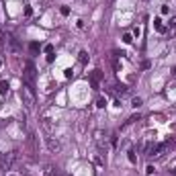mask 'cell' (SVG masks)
I'll list each match as a JSON object with an SVG mask.
<instances>
[{"label": "cell", "mask_w": 176, "mask_h": 176, "mask_svg": "<svg viewBox=\"0 0 176 176\" xmlns=\"http://www.w3.org/2000/svg\"><path fill=\"white\" fill-rule=\"evenodd\" d=\"M154 170H156V168H154V166H152V164H150V166H147V168H145V174H147V176H152V174H154Z\"/></svg>", "instance_id": "18"}, {"label": "cell", "mask_w": 176, "mask_h": 176, "mask_svg": "<svg viewBox=\"0 0 176 176\" xmlns=\"http://www.w3.org/2000/svg\"><path fill=\"white\" fill-rule=\"evenodd\" d=\"M96 107H98V109H104V107H107V100H104V98H98V100H96Z\"/></svg>", "instance_id": "11"}, {"label": "cell", "mask_w": 176, "mask_h": 176, "mask_svg": "<svg viewBox=\"0 0 176 176\" xmlns=\"http://www.w3.org/2000/svg\"><path fill=\"white\" fill-rule=\"evenodd\" d=\"M21 96H23V102L27 104V107H33L35 104V94H33V86H25L21 88Z\"/></svg>", "instance_id": "2"}, {"label": "cell", "mask_w": 176, "mask_h": 176, "mask_svg": "<svg viewBox=\"0 0 176 176\" xmlns=\"http://www.w3.org/2000/svg\"><path fill=\"white\" fill-rule=\"evenodd\" d=\"M78 55H80V62H82V64H86V62H88V53H86V51H80Z\"/></svg>", "instance_id": "10"}, {"label": "cell", "mask_w": 176, "mask_h": 176, "mask_svg": "<svg viewBox=\"0 0 176 176\" xmlns=\"http://www.w3.org/2000/svg\"><path fill=\"white\" fill-rule=\"evenodd\" d=\"M59 12H62L64 16H68V14H70V8H68V6H62V8H59Z\"/></svg>", "instance_id": "17"}, {"label": "cell", "mask_w": 176, "mask_h": 176, "mask_svg": "<svg viewBox=\"0 0 176 176\" xmlns=\"http://www.w3.org/2000/svg\"><path fill=\"white\" fill-rule=\"evenodd\" d=\"M168 33H170V35H174V33H176V16H172L170 23H168Z\"/></svg>", "instance_id": "7"}, {"label": "cell", "mask_w": 176, "mask_h": 176, "mask_svg": "<svg viewBox=\"0 0 176 176\" xmlns=\"http://www.w3.org/2000/svg\"><path fill=\"white\" fill-rule=\"evenodd\" d=\"M0 68H2V59H0Z\"/></svg>", "instance_id": "20"}, {"label": "cell", "mask_w": 176, "mask_h": 176, "mask_svg": "<svg viewBox=\"0 0 176 176\" xmlns=\"http://www.w3.org/2000/svg\"><path fill=\"white\" fill-rule=\"evenodd\" d=\"M172 174H174V176H176V166H174V170H172Z\"/></svg>", "instance_id": "19"}, {"label": "cell", "mask_w": 176, "mask_h": 176, "mask_svg": "<svg viewBox=\"0 0 176 176\" xmlns=\"http://www.w3.org/2000/svg\"><path fill=\"white\" fill-rule=\"evenodd\" d=\"M23 80H25V84H27V86H33V82H35V66H33L31 62H29V64H25Z\"/></svg>", "instance_id": "3"}, {"label": "cell", "mask_w": 176, "mask_h": 176, "mask_svg": "<svg viewBox=\"0 0 176 176\" xmlns=\"http://www.w3.org/2000/svg\"><path fill=\"white\" fill-rule=\"evenodd\" d=\"M45 143H47V147H49L51 152H59V150H62L59 141H57V139H53L51 135H47V137H45Z\"/></svg>", "instance_id": "4"}, {"label": "cell", "mask_w": 176, "mask_h": 176, "mask_svg": "<svg viewBox=\"0 0 176 176\" xmlns=\"http://www.w3.org/2000/svg\"><path fill=\"white\" fill-rule=\"evenodd\" d=\"M154 27H156L158 31H166L164 25H162V19H154Z\"/></svg>", "instance_id": "8"}, {"label": "cell", "mask_w": 176, "mask_h": 176, "mask_svg": "<svg viewBox=\"0 0 176 176\" xmlns=\"http://www.w3.org/2000/svg\"><path fill=\"white\" fill-rule=\"evenodd\" d=\"M8 92V82H0V94H6Z\"/></svg>", "instance_id": "9"}, {"label": "cell", "mask_w": 176, "mask_h": 176, "mask_svg": "<svg viewBox=\"0 0 176 176\" xmlns=\"http://www.w3.org/2000/svg\"><path fill=\"white\" fill-rule=\"evenodd\" d=\"M43 51L47 53V55H49V53H53V45H51V43H47V45L43 47Z\"/></svg>", "instance_id": "12"}, {"label": "cell", "mask_w": 176, "mask_h": 176, "mask_svg": "<svg viewBox=\"0 0 176 176\" xmlns=\"http://www.w3.org/2000/svg\"><path fill=\"white\" fill-rule=\"evenodd\" d=\"M127 158H129V162H131V164H137V156H135L133 152H129V156H127Z\"/></svg>", "instance_id": "13"}, {"label": "cell", "mask_w": 176, "mask_h": 176, "mask_svg": "<svg viewBox=\"0 0 176 176\" xmlns=\"http://www.w3.org/2000/svg\"><path fill=\"white\" fill-rule=\"evenodd\" d=\"M10 176H14V174H10Z\"/></svg>", "instance_id": "21"}, {"label": "cell", "mask_w": 176, "mask_h": 176, "mask_svg": "<svg viewBox=\"0 0 176 176\" xmlns=\"http://www.w3.org/2000/svg\"><path fill=\"white\" fill-rule=\"evenodd\" d=\"M19 160V152L16 150H12V152H8V154H4V156H0V168L6 172V170H10L12 166H14V162Z\"/></svg>", "instance_id": "1"}, {"label": "cell", "mask_w": 176, "mask_h": 176, "mask_svg": "<svg viewBox=\"0 0 176 176\" xmlns=\"http://www.w3.org/2000/svg\"><path fill=\"white\" fill-rule=\"evenodd\" d=\"M102 76H104V74H102L100 70H94V72H92V78H90V80H92V86L94 88H98V80H100Z\"/></svg>", "instance_id": "6"}, {"label": "cell", "mask_w": 176, "mask_h": 176, "mask_svg": "<svg viewBox=\"0 0 176 176\" xmlns=\"http://www.w3.org/2000/svg\"><path fill=\"white\" fill-rule=\"evenodd\" d=\"M29 49H31V51H39V43H35V41L29 43Z\"/></svg>", "instance_id": "16"}, {"label": "cell", "mask_w": 176, "mask_h": 176, "mask_svg": "<svg viewBox=\"0 0 176 176\" xmlns=\"http://www.w3.org/2000/svg\"><path fill=\"white\" fill-rule=\"evenodd\" d=\"M133 107H135V109H137V107H141V104H143V100H141V98H133V102H131Z\"/></svg>", "instance_id": "14"}, {"label": "cell", "mask_w": 176, "mask_h": 176, "mask_svg": "<svg viewBox=\"0 0 176 176\" xmlns=\"http://www.w3.org/2000/svg\"><path fill=\"white\" fill-rule=\"evenodd\" d=\"M6 41H8V45H10V49H12L14 53H19L21 45H19V41H16V37H14V35H6Z\"/></svg>", "instance_id": "5"}, {"label": "cell", "mask_w": 176, "mask_h": 176, "mask_svg": "<svg viewBox=\"0 0 176 176\" xmlns=\"http://www.w3.org/2000/svg\"><path fill=\"white\" fill-rule=\"evenodd\" d=\"M131 41H133V35H123V43H127V45H129Z\"/></svg>", "instance_id": "15"}]
</instances>
